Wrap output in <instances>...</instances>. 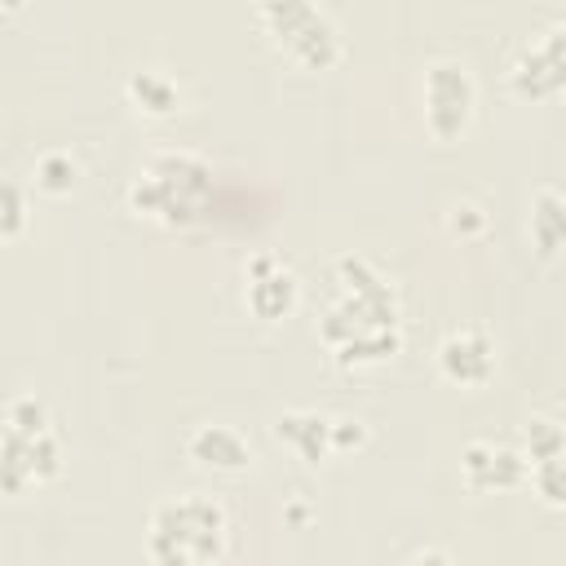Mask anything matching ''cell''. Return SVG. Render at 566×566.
Wrapping results in <instances>:
<instances>
[{
    "label": "cell",
    "mask_w": 566,
    "mask_h": 566,
    "mask_svg": "<svg viewBox=\"0 0 566 566\" xmlns=\"http://www.w3.org/2000/svg\"><path fill=\"white\" fill-rule=\"evenodd\" d=\"M62 469V442L53 424H4L0 429V486L4 495H22L44 486Z\"/></svg>",
    "instance_id": "obj_5"
},
{
    "label": "cell",
    "mask_w": 566,
    "mask_h": 566,
    "mask_svg": "<svg viewBox=\"0 0 566 566\" xmlns=\"http://www.w3.org/2000/svg\"><path fill=\"white\" fill-rule=\"evenodd\" d=\"M186 455L208 473H243L252 464V447L230 424H199L186 438Z\"/></svg>",
    "instance_id": "obj_11"
},
{
    "label": "cell",
    "mask_w": 566,
    "mask_h": 566,
    "mask_svg": "<svg viewBox=\"0 0 566 566\" xmlns=\"http://www.w3.org/2000/svg\"><path fill=\"white\" fill-rule=\"evenodd\" d=\"M460 473L473 491H513L531 478V460L517 447H495V442H469L460 451Z\"/></svg>",
    "instance_id": "obj_9"
},
{
    "label": "cell",
    "mask_w": 566,
    "mask_h": 566,
    "mask_svg": "<svg viewBox=\"0 0 566 566\" xmlns=\"http://www.w3.org/2000/svg\"><path fill=\"white\" fill-rule=\"evenodd\" d=\"M332 438H336V451H349V447H363L367 442V429H363V420L336 416L332 420Z\"/></svg>",
    "instance_id": "obj_20"
},
{
    "label": "cell",
    "mask_w": 566,
    "mask_h": 566,
    "mask_svg": "<svg viewBox=\"0 0 566 566\" xmlns=\"http://www.w3.org/2000/svg\"><path fill=\"white\" fill-rule=\"evenodd\" d=\"M296 296H301V283H296V274L287 265H279L274 256H252L248 261V292H243V301H248V310L256 318L274 323L283 314H292Z\"/></svg>",
    "instance_id": "obj_10"
},
{
    "label": "cell",
    "mask_w": 566,
    "mask_h": 566,
    "mask_svg": "<svg viewBox=\"0 0 566 566\" xmlns=\"http://www.w3.org/2000/svg\"><path fill=\"white\" fill-rule=\"evenodd\" d=\"M0 199H4V208H0V230H4V239H18V230H22V221H27L22 186H18V181H4Z\"/></svg>",
    "instance_id": "obj_18"
},
{
    "label": "cell",
    "mask_w": 566,
    "mask_h": 566,
    "mask_svg": "<svg viewBox=\"0 0 566 566\" xmlns=\"http://www.w3.org/2000/svg\"><path fill=\"white\" fill-rule=\"evenodd\" d=\"M18 4H22V0H4V9H9V13H13V9H18Z\"/></svg>",
    "instance_id": "obj_21"
},
{
    "label": "cell",
    "mask_w": 566,
    "mask_h": 566,
    "mask_svg": "<svg viewBox=\"0 0 566 566\" xmlns=\"http://www.w3.org/2000/svg\"><path fill=\"white\" fill-rule=\"evenodd\" d=\"M438 367L451 385L478 389L495 376V340L482 327H455L438 345Z\"/></svg>",
    "instance_id": "obj_8"
},
{
    "label": "cell",
    "mask_w": 566,
    "mask_h": 566,
    "mask_svg": "<svg viewBox=\"0 0 566 566\" xmlns=\"http://www.w3.org/2000/svg\"><path fill=\"white\" fill-rule=\"evenodd\" d=\"M150 557L164 566H203L226 553L230 522L212 495H177L150 513Z\"/></svg>",
    "instance_id": "obj_3"
},
{
    "label": "cell",
    "mask_w": 566,
    "mask_h": 566,
    "mask_svg": "<svg viewBox=\"0 0 566 566\" xmlns=\"http://www.w3.org/2000/svg\"><path fill=\"white\" fill-rule=\"evenodd\" d=\"M451 234H464V239H473L482 226H486V217H482V208L478 203H451Z\"/></svg>",
    "instance_id": "obj_19"
},
{
    "label": "cell",
    "mask_w": 566,
    "mask_h": 566,
    "mask_svg": "<svg viewBox=\"0 0 566 566\" xmlns=\"http://www.w3.org/2000/svg\"><path fill=\"white\" fill-rule=\"evenodd\" d=\"M509 84L526 102H548L566 93V18L553 22L539 35V44H526L517 53V62L509 66Z\"/></svg>",
    "instance_id": "obj_7"
},
{
    "label": "cell",
    "mask_w": 566,
    "mask_h": 566,
    "mask_svg": "<svg viewBox=\"0 0 566 566\" xmlns=\"http://www.w3.org/2000/svg\"><path fill=\"white\" fill-rule=\"evenodd\" d=\"M526 230H531V243H535L539 256L562 252L566 248V195L553 190V186H539L531 195V221H526Z\"/></svg>",
    "instance_id": "obj_14"
},
{
    "label": "cell",
    "mask_w": 566,
    "mask_h": 566,
    "mask_svg": "<svg viewBox=\"0 0 566 566\" xmlns=\"http://www.w3.org/2000/svg\"><path fill=\"white\" fill-rule=\"evenodd\" d=\"M124 93H128V102H133L142 115H150V119H168V115L181 111V88H177V80H172L168 71H159V66L133 71L128 84H124Z\"/></svg>",
    "instance_id": "obj_13"
},
{
    "label": "cell",
    "mask_w": 566,
    "mask_h": 566,
    "mask_svg": "<svg viewBox=\"0 0 566 566\" xmlns=\"http://www.w3.org/2000/svg\"><path fill=\"white\" fill-rule=\"evenodd\" d=\"M522 442H526V460H548V455H562L566 451V429L548 416H531L522 424Z\"/></svg>",
    "instance_id": "obj_15"
},
{
    "label": "cell",
    "mask_w": 566,
    "mask_h": 566,
    "mask_svg": "<svg viewBox=\"0 0 566 566\" xmlns=\"http://www.w3.org/2000/svg\"><path fill=\"white\" fill-rule=\"evenodd\" d=\"M531 486L548 509H566V451L531 464Z\"/></svg>",
    "instance_id": "obj_16"
},
{
    "label": "cell",
    "mask_w": 566,
    "mask_h": 566,
    "mask_svg": "<svg viewBox=\"0 0 566 566\" xmlns=\"http://www.w3.org/2000/svg\"><path fill=\"white\" fill-rule=\"evenodd\" d=\"M274 438L283 447H292L305 464H323L332 451H336V438H332V416H318V411H283L274 420Z\"/></svg>",
    "instance_id": "obj_12"
},
{
    "label": "cell",
    "mask_w": 566,
    "mask_h": 566,
    "mask_svg": "<svg viewBox=\"0 0 566 566\" xmlns=\"http://www.w3.org/2000/svg\"><path fill=\"white\" fill-rule=\"evenodd\" d=\"M75 181H80V164H75L66 150H49V155L35 159V186H40V190L66 195Z\"/></svg>",
    "instance_id": "obj_17"
},
{
    "label": "cell",
    "mask_w": 566,
    "mask_h": 566,
    "mask_svg": "<svg viewBox=\"0 0 566 566\" xmlns=\"http://www.w3.org/2000/svg\"><path fill=\"white\" fill-rule=\"evenodd\" d=\"M212 203V164L195 150H159L128 186V208L146 221L186 230Z\"/></svg>",
    "instance_id": "obj_2"
},
{
    "label": "cell",
    "mask_w": 566,
    "mask_h": 566,
    "mask_svg": "<svg viewBox=\"0 0 566 566\" xmlns=\"http://www.w3.org/2000/svg\"><path fill=\"white\" fill-rule=\"evenodd\" d=\"M265 35L305 71H332L345 53L336 22L314 0H261L256 9Z\"/></svg>",
    "instance_id": "obj_4"
},
{
    "label": "cell",
    "mask_w": 566,
    "mask_h": 566,
    "mask_svg": "<svg viewBox=\"0 0 566 566\" xmlns=\"http://www.w3.org/2000/svg\"><path fill=\"white\" fill-rule=\"evenodd\" d=\"M336 296L318 318V340L332 349L340 367H371L398 354L402 345V310L394 283L367 256H336L332 261Z\"/></svg>",
    "instance_id": "obj_1"
},
{
    "label": "cell",
    "mask_w": 566,
    "mask_h": 566,
    "mask_svg": "<svg viewBox=\"0 0 566 566\" xmlns=\"http://www.w3.org/2000/svg\"><path fill=\"white\" fill-rule=\"evenodd\" d=\"M473 106H478V88H473V75L460 57H433L424 66V124L433 137L451 142L469 128L473 119Z\"/></svg>",
    "instance_id": "obj_6"
}]
</instances>
